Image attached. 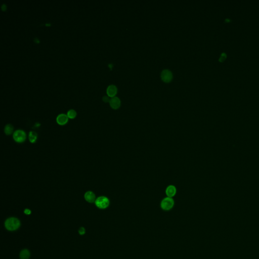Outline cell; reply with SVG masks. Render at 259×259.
Wrapping results in <instances>:
<instances>
[{"mask_svg": "<svg viewBox=\"0 0 259 259\" xmlns=\"http://www.w3.org/2000/svg\"><path fill=\"white\" fill-rule=\"evenodd\" d=\"M5 226L6 228L8 230H16L20 227V221L16 218L11 217L5 221Z\"/></svg>", "mask_w": 259, "mask_h": 259, "instance_id": "6da1fadb", "label": "cell"}, {"mask_svg": "<svg viewBox=\"0 0 259 259\" xmlns=\"http://www.w3.org/2000/svg\"><path fill=\"white\" fill-rule=\"evenodd\" d=\"M175 205V202L173 198L166 197L162 199L160 202V207L162 210L168 211L173 209Z\"/></svg>", "mask_w": 259, "mask_h": 259, "instance_id": "7a4b0ae2", "label": "cell"}, {"mask_svg": "<svg viewBox=\"0 0 259 259\" xmlns=\"http://www.w3.org/2000/svg\"><path fill=\"white\" fill-rule=\"evenodd\" d=\"M95 205L96 207L99 209H105L109 207L110 204V199L104 196L98 197L95 200Z\"/></svg>", "mask_w": 259, "mask_h": 259, "instance_id": "3957f363", "label": "cell"}, {"mask_svg": "<svg viewBox=\"0 0 259 259\" xmlns=\"http://www.w3.org/2000/svg\"><path fill=\"white\" fill-rule=\"evenodd\" d=\"M13 137L14 141L17 143H23L26 140V134L23 130H18L14 132Z\"/></svg>", "mask_w": 259, "mask_h": 259, "instance_id": "277c9868", "label": "cell"}, {"mask_svg": "<svg viewBox=\"0 0 259 259\" xmlns=\"http://www.w3.org/2000/svg\"><path fill=\"white\" fill-rule=\"evenodd\" d=\"M160 77L163 82H170L173 79V74L172 71L169 69H163L161 72Z\"/></svg>", "mask_w": 259, "mask_h": 259, "instance_id": "5b68a950", "label": "cell"}, {"mask_svg": "<svg viewBox=\"0 0 259 259\" xmlns=\"http://www.w3.org/2000/svg\"><path fill=\"white\" fill-rule=\"evenodd\" d=\"M177 188L173 185H168L166 189V194L167 197L173 198L177 194Z\"/></svg>", "mask_w": 259, "mask_h": 259, "instance_id": "8992f818", "label": "cell"}, {"mask_svg": "<svg viewBox=\"0 0 259 259\" xmlns=\"http://www.w3.org/2000/svg\"><path fill=\"white\" fill-rule=\"evenodd\" d=\"M121 104V100L119 98L116 97V96L111 97L110 99V105L111 106V107L114 110H116L120 107Z\"/></svg>", "mask_w": 259, "mask_h": 259, "instance_id": "52a82bcc", "label": "cell"}, {"mask_svg": "<svg viewBox=\"0 0 259 259\" xmlns=\"http://www.w3.org/2000/svg\"><path fill=\"white\" fill-rule=\"evenodd\" d=\"M68 121V118L67 115L64 113H61L58 115L56 118V121L58 124L61 126L65 125Z\"/></svg>", "mask_w": 259, "mask_h": 259, "instance_id": "ba28073f", "label": "cell"}, {"mask_svg": "<svg viewBox=\"0 0 259 259\" xmlns=\"http://www.w3.org/2000/svg\"><path fill=\"white\" fill-rule=\"evenodd\" d=\"M118 92V88L115 85H110L108 86L106 89V92L108 96L110 97H115Z\"/></svg>", "mask_w": 259, "mask_h": 259, "instance_id": "9c48e42d", "label": "cell"}, {"mask_svg": "<svg viewBox=\"0 0 259 259\" xmlns=\"http://www.w3.org/2000/svg\"><path fill=\"white\" fill-rule=\"evenodd\" d=\"M84 198L87 202L89 203H93L96 200V196L94 192L91 191H88L85 194Z\"/></svg>", "mask_w": 259, "mask_h": 259, "instance_id": "30bf717a", "label": "cell"}, {"mask_svg": "<svg viewBox=\"0 0 259 259\" xmlns=\"http://www.w3.org/2000/svg\"><path fill=\"white\" fill-rule=\"evenodd\" d=\"M38 138L37 133L35 132L30 131L29 133V141L32 143H35Z\"/></svg>", "mask_w": 259, "mask_h": 259, "instance_id": "8fae6325", "label": "cell"}, {"mask_svg": "<svg viewBox=\"0 0 259 259\" xmlns=\"http://www.w3.org/2000/svg\"><path fill=\"white\" fill-rule=\"evenodd\" d=\"M30 257V252L26 249H23L20 253V259H29Z\"/></svg>", "mask_w": 259, "mask_h": 259, "instance_id": "7c38bea8", "label": "cell"}, {"mask_svg": "<svg viewBox=\"0 0 259 259\" xmlns=\"http://www.w3.org/2000/svg\"><path fill=\"white\" fill-rule=\"evenodd\" d=\"M13 126L11 124H7L4 128V132L7 135H10L13 133Z\"/></svg>", "mask_w": 259, "mask_h": 259, "instance_id": "4fadbf2b", "label": "cell"}, {"mask_svg": "<svg viewBox=\"0 0 259 259\" xmlns=\"http://www.w3.org/2000/svg\"><path fill=\"white\" fill-rule=\"evenodd\" d=\"M67 116L68 118L74 119L77 116V112L74 110H70L67 111Z\"/></svg>", "mask_w": 259, "mask_h": 259, "instance_id": "5bb4252c", "label": "cell"}, {"mask_svg": "<svg viewBox=\"0 0 259 259\" xmlns=\"http://www.w3.org/2000/svg\"><path fill=\"white\" fill-rule=\"evenodd\" d=\"M85 232H86V231H85V229L84 227H81L79 230V233L80 235H84L85 233Z\"/></svg>", "mask_w": 259, "mask_h": 259, "instance_id": "9a60e30c", "label": "cell"}, {"mask_svg": "<svg viewBox=\"0 0 259 259\" xmlns=\"http://www.w3.org/2000/svg\"><path fill=\"white\" fill-rule=\"evenodd\" d=\"M102 99L103 101H104V102H108V101L110 102V98H109V96H103V97Z\"/></svg>", "mask_w": 259, "mask_h": 259, "instance_id": "2e32d148", "label": "cell"}, {"mask_svg": "<svg viewBox=\"0 0 259 259\" xmlns=\"http://www.w3.org/2000/svg\"><path fill=\"white\" fill-rule=\"evenodd\" d=\"M24 213H25L26 215H30L31 214V211H30V210H29V209H25L24 211Z\"/></svg>", "mask_w": 259, "mask_h": 259, "instance_id": "e0dca14e", "label": "cell"}, {"mask_svg": "<svg viewBox=\"0 0 259 259\" xmlns=\"http://www.w3.org/2000/svg\"><path fill=\"white\" fill-rule=\"evenodd\" d=\"M6 9V6L5 4H3V5H2V9L3 10H5V9Z\"/></svg>", "mask_w": 259, "mask_h": 259, "instance_id": "ac0fdd59", "label": "cell"}]
</instances>
